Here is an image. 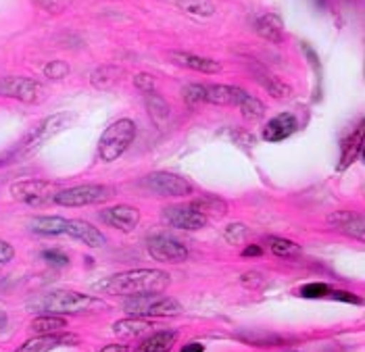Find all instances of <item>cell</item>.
<instances>
[{
	"label": "cell",
	"instance_id": "1",
	"mask_svg": "<svg viewBox=\"0 0 365 352\" xmlns=\"http://www.w3.org/2000/svg\"><path fill=\"white\" fill-rule=\"evenodd\" d=\"M169 273L161 269H132L111 275L94 284V290L113 296H142L161 294L169 288Z\"/></svg>",
	"mask_w": 365,
	"mask_h": 352
},
{
	"label": "cell",
	"instance_id": "2",
	"mask_svg": "<svg viewBox=\"0 0 365 352\" xmlns=\"http://www.w3.org/2000/svg\"><path fill=\"white\" fill-rule=\"evenodd\" d=\"M36 309L46 315H80V313H98L105 311L107 304L96 296L73 292V290H56L36 300Z\"/></svg>",
	"mask_w": 365,
	"mask_h": 352
},
{
	"label": "cell",
	"instance_id": "3",
	"mask_svg": "<svg viewBox=\"0 0 365 352\" xmlns=\"http://www.w3.org/2000/svg\"><path fill=\"white\" fill-rule=\"evenodd\" d=\"M136 138V125L132 119H119L111 123L103 135H101V142H98V155L105 162L117 161L128 148L130 144L134 142Z\"/></svg>",
	"mask_w": 365,
	"mask_h": 352
},
{
	"label": "cell",
	"instance_id": "4",
	"mask_svg": "<svg viewBox=\"0 0 365 352\" xmlns=\"http://www.w3.org/2000/svg\"><path fill=\"white\" fill-rule=\"evenodd\" d=\"M125 311L132 317H178L182 315V304L171 296H161V294H142V296H132L125 302Z\"/></svg>",
	"mask_w": 365,
	"mask_h": 352
},
{
	"label": "cell",
	"instance_id": "5",
	"mask_svg": "<svg viewBox=\"0 0 365 352\" xmlns=\"http://www.w3.org/2000/svg\"><path fill=\"white\" fill-rule=\"evenodd\" d=\"M113 196V190L109 186H98V184H84L76 188H67L56 192L53 196V202L58 207H88V205H101L107 202Z\"/></svg>",
	"mask_w": 365,
	"mask_h": 352
},
{
	"label": "cell",
	"instance_id": "6",
	"mask_svg": "<svg viewBox=\"0 0 365 352\" xmlns=\"http://www.w3.org/2000/svg\"><path fill=\"white\" fill-rule=\"evenodd\" d=\"M142 186L159 196H190L192 194V184L175 173L168 171H157L150 173L142 180Z\"/></svg>",
	"mask_w": 365,
	"mask_h": 352
},
{
	"label": "cell",
	"instance_id": "7",
	"mask_svg": "<svg viewBox=\"0 0 365 352\" xmlns=\"http://www.w3.org/2000/svg\"><path fill=\"white\" fill-rule=\"evenodd\" d=\"M11 194L15 200L26 202L29 207H40L55 196V184L46 180H21L11 186Z\"/></svg>",
	"mask_w": 365,
	"mask_h": 352
},
{
	"label": "cell",
	"instance_id": "8",
	"mask_svg": "<svg viewBox=\"0 0 365 352\" xmlns=\"http://www.w3.org/2000/svg\"><path fill=\"white\" fill-rule=\"evenodd\" d=\"M0 96L17 98L21 103H40L44 98V88L42 83L29 78H2L0 80Z\"/></svg>",
	"mask_w": 365,
	"mask_h": 352
},
{
	"label": "cell",
	"instance_id": "9",
	"mask_svg": "<svg viewBox=\"0 0 365 352\" xmlns=\"http://www.w3.org/2000/svg\"><path fill=\"white\" fill-rule=\"evenodd\" d=\"M146 250L155 261H161V263H182L188 259V248L182 242L169 238V236H163V234L148 238Z\"/></svg>",
	"mask_w": 365,
	"mask_h": 352
},
{
	"label": "cell",
	"instance_id": "10",
	"mask_svg": "<svg viewBox=\"0 0 365 352\" xmlns=\"http://www.w3.org/2000/svg\"><path fill=\"white\" fill-rule=\"evenodd\" d=\"M71 121V117L67 115V113H58V115H53V117H48V119H44V121H40L29 135L24 140V150L26 152H31V150H36V148H40L48 138H53L55 134H58L61 130H65V125Z\"/></svg>",
	"mask_w": 365,
	"mask_h": 352
},
{
	"label": "cell",
	"instance_id": "11",
	"mask_svg": "<svg viewBox=\"0 0 365 352\" xmlns=\"http://www.w3.org/2000/svg\"><path fill=\"white\" fill-rule=\"evenodd\" d=\"M163 219H165V223H169L171 227H175V229H188V232L202 229L207 225V217L200 215L190 205L188 207L186 205L168 207L163 211Z\"/></svg>",
	"mask_w": 365,
	"mask_h": 352
},
{
	"label": "cell",
	"instance_id": "12",
	"mask_svg": "<svg viewBox=\"0 0 365 352\" xmlns=\"http://www.w3.org/2000/svg\"><path fill=\"white\" fill-rule=\"evenodd\" d=\"M101 219L111 225L115 229H121V232H132L138 223H140V211L136 207H130V205H117L113 209H107L101 213Z\"/></svg>",
	"mask_w": 365,
	"mask_h": 352
},
{
	"label": "cell",
	"instance_id": "13",
	"mask_svg": "<svg viewBox=\"0 0 365 352\" xmlns=\"http://www.w3.org/2000/svg\"><path fill=\"white\" fill-rule=\"evenodd\" d=\"M328 223L340 229L342 234L364 242L365 240V221L364 215L359 213H351V211H336L328 217Z\"/></svg>",
	"mask_w": 365,
	"mask_h": 352
},
{
	"label": "cell",
	"instance_id": "14",
	"mask_svg": "<svg viewBox=\"0 0 365 352\" xmlns=\"http://www.w3.org/2000/svg\"><path fill=\"white\" fill-rule=\"evenodd\" d=\"M297 130H299L297 117L290 115V113H280L278 117H274V119L263 128V140H265V142H282V140L290 138Z\"/></svg>",
	"mask_w": 365,
	"mask_h": 352
},
{
	"label": "cell",
	"instance_id": "15",
	"mask_svg": "<svg viewBox=\"0 0 365 352\" xmlns=\"http://www.w3.org/2000/svg\"><path fill=\"white\" fill-rule=\"evenodd\" d=\"M67 236L84 242L90 248H103L107 238L103 236L101 229H96L92 223H88L84 219H69V229H67Z\"/></svg>",
	"mask_w": 365,
	"mask_h": 352
},
{
	"label": "cell",
	"instance_id": "16",
	"mask_svg": "<svg viewBox=\"0 0 365 352\" xmlns=\"http://www.w3.org/2000/svg\"><path fill=\"white\" fill-rule=\"evenodd\" d=\"M169 58L180 65V67H188V69H195L200 73H220L222 71V65L213 58H207V56H198L192 53H180V51H171Z\"/></svg>",
	"mask_w": 365,
	"mask_h": 352
},
{
	"label": "cell",
	"instance_id": "17",
	"mask_svg": "<svg viewBox=\"0 0 365 352\" xmlns=\"http://www.w3.org/2000/svg\"><path fill=\"white\" fill-rule=\"evenodd\" d=\"M240 94H242V88H236V86H224V83L205 86V103L209 105H220V107L236 105Z\"/></svg>",
	"mask_w": 365,
	"mask_h": 352
},
{
	"label": "cell",
	"instance_id": "18",
	"mask_svg": "<svg viewBox=\"0 0 365 352\" xmlns=\"http://www.w3.org/2000/svg\"><path fill=\"white\" fill-rule=\"evenodd\" d=\"M65 342H78L76 336H67V333H51V336H36L28 340L24 346H19L15 352H51L56 346L65 344Z\"/></svg>",
	"mask_w": 365,
	"mask_h": 352
},
{
	"label": "cell",
	"instance_id": "19",
	"mask_svg": "<svg viewBox=\"0 0 365 352\" xmlns=\"http://www.w3.org/2000/svg\"><path fill=\"white\" fill-rule=\"evenodd\" d=\"M364 123L353 132V135H349L342 142V155H340V162H338V171H344L346 167H351L353 162L359 159L361 150H364Z\"/></svg>",
	"mask_w": 365,
	"mask_h": 352
},
{
	"label": "cell",
	"instance_id": "20",
	"mask_svg": "<svg viewBox=\"0 0 365 352\" xmlns=\"http://www.w3.org/2000/svg\"><path fill=\"white\" fill-rule=\"evenodd\" d=\"M31 229L42 236H67L69 219L65 217H36L31 219Z\"/></svg>",
	"mask_w": 365,
	"mask_h": 352
},
{
	"label": "cell",
	"instance_id": "21",
	"mask_svg": "<svg viewBox=\"0 0 365 352\" xmlns=\"http://www.w3.org/2000/svg\"><path fill=\"white\" fill-rule=\"evenodd\" d=\"M153 329V323L140 319V317H130V319H121L113 325V333L119 336V338H128V340H134V338H140L146 331Z\"/></svg>",
	"mask_w": 365,
	"mask_h": 352
},
{
	"label": "cell",
	"instance_id": "22",
	"mask_svg": "<svg viewBox=\"0 0 365 352\" xmlns=\"http://www.w3.org/2000/svg\"><path fill=\"white\" fill-rule=\"evenodd\" d=\"M257 33L274 44H282L284 42V26L278 15H263L257 21Z\"/></svg>",
	"mask_w": 365,
	"mask_h": 352
},
{
	"label": "cell",
	"instance_id": "23",
	"mask_svg": "<svg viewBox=\"0 0 365 352\" xmlns=\"http://www.w3.org/2000/svg\"><path fill=\"white\" fill-rule=\"evenodd\" d=\"M190 207L205 217H217L220 219V217L227 215V202L224 198L213 196V194H207V196H200L197 200H192Z\"/></svg>",
	"mask_w": 365,
	"mask_h": 352
},
{
	"label": "cell",
	"instance_id": "24",
	"mask_svg": "<svg viewBox=\"0 0 365 352\" xmlns=\"http://www.w3.org/2000/svg\"><path fill=\"white\" fill-rule=\"evenodd\" d=\"M175 338H178L175 331H157L148 340L142 342L138 352H169V348L175 342Z\"/></svg>",
	"mask_w": 365,
	"mask_h": 352
},
{
	"label": "cell",
	"instance_id": "25",
	"mask_svg": "<svg viewBox=\"0 0 365 352\" xmlns=\"http://www.w3.org/2000/svg\"><path fill=\"white\" fill-rule=\"evenodd\" d=\"M65 319L58 317V315H42V317H36L29 329L36 333V336H51V333H58L63 327H65Z\"/></svg>",
	"mask_w": 365,
	"mask_h": 352
},
{
	"label": "cell",
	"instance_id": "26",
	"mask_svg": "<svg viewBox=\"0 0 365 352\" xmlns=\"http://www.w3.org/2000/svg\"><path fill=\"white\" fill-rule=\"evenodd\" d=\"M236 107L240 108V113H242L245 119H253L255 121V119H261V117L265 115V105H263L259 98L251 96L249 92H245V90H242V94L238 96Z\"/></svg>",
	"mask_w": 365,
	"mask_h": 352
},
{
	"label": "cell",
	"instance_id": "27",
	"mask_svg": "<svg viewBox=\"0 0 365 352\" xmlns=\"http://www.w3.org/2000/svg\"><path fill=\"white\" fill-rule=\"evenodd\" d=\"M175 4L190 13V15H198V17H211L215 13V6L211 0H175Z\"/></svg>",
	"mask_w": 365,
	"mask_h": 352
},
{
	"label": "cell",
	"instance_id": "28",
	"mask_svg": "<svg viewBox=\"0 0 365 352\" xmlns=\"http://www.w3.org/2000/svg\"><path fill=\"white\" fill-rule=\"evenodd\" d=\"M119 78V69L117 67H101L92 73V83L101 90H107L111 88L113 83Z\"/></svg>",
	"mask_w": 365,
	"mask_h": 352
},
{
	"label": "cell",
	"instance_id": "29",
	"mask_svg": "<svg viewBox=\"0 0 365 352\" xmlns=\"http://www.w3.org/2000/svg\"><path fill=\"white\" fill-rule=\"evenodd\" d=\"M269 248H272L274 254L286 257V259L301 254V246L299 244L292 242V240H284V238H269Z\"/></svg>",
	"mask_w": 365,
	"mask_h": 352
},
{
	"label": "cell",
	"instance_id": "30",
	"mask_svg": "<svg viewBox=\"0 0 365 352\" xmlns=\"http://www.w3.org/2000/svg\"><path fill=\"white\" fill-rule=\"evenodd\" d=\"M261 83H263V88L274 96V98H288L290 96V88L280 81L278 78H274V76H263V78H259Z\"/></svg>",
	"mask_w": 365,
	"mask_h": 352
},
{
	"label": "cell",
	"instance_id": "31",
	"mask_svg": "<svg viewBox=\"0 0 365 352\" xmlns=\"http://www.w3.org/2000/svg\"><path fill=\"white\" fill-rule=\"evenodd\" d=\"M330 286L328 284H319V281H313V284H307V286H303L301 288V292H299V296L303 298H326L330 296Z\"/></svg>",
	"mask_w": 365,
	"mask_h": 352
},
{
	"label": "cell",
	"instance_id": "32",
	"mask_svg": "<svg viewBox=\"0 0 365 352\" xmlns=\"http://www.w3.org/2000/svg\"><path fill=\"white\" fill-rule=\"evenodd\" d=\"M224 236L230 244H240L247 236H249V229H247L245 223H230V225L225 227Z\"/></svg>",
	"mask_w": 365,
	"mask_h": 352
},
{
	"label": "cell",
	"instance_id": "33",
	"mask_svg": "<svg viewBox=\"0 0 365 352\" xmlns=\"http://www.w3.org/2000/svg\"><path fill=\"white\" fill-rule=\"evenodd\" d=\"M69 65L65 63V61H53V63H48L46 67H44V73H46V78H51V80H63V78H67L69 76Z\"/></svg>",
	"mask_w": 365,
	"mask_h": 352
},
{
	"label": "cell",
	"instance_id": "34",
	"mask_svg": "<svg viewBox=\"0 0 365 352\" xmlns=\"http://www.w3.org/2000/svg\"><path fill=\"white\" fill-rule=\"evenodd\" d=\"M184 94V100L190 103V105H197V103H205V86L202 83H190L182 90Z\"/></svg>",
	"mask_w": 365,
	"mask_h": 352
},
{
	"label": "cell",
	"instance_id": "35",
	"mask_svg": "<svg viewBox=\"0 0 365 352\" xmlns=\"http://www.w3.org/2000/svg\"><path fill=\"white\" fill-rule=\"evenodd\" d=\"M42 259L48 265H53V267H65V265H69V257L65 252H61V250H44L42 252Z\"/></svg>",
	"mask_w": 365,
	"mask_h": 352
},
{
	"label": "cell",
	"instance_id": "36",
	"mask_svg": "<svg viewBox=\"0 0 365 352\" xmlns=\"http://www.w3.org/2000/svg\"><path fill=\"white\" fill-rule=\"evenodd\" d=\"M134 86L142 90L144 94H150L153 90H155V80H153V76H148V73H138L136 78H134Z\"/></svg>",
	"mask_w": 365,
	"mask_h": 352
},
{
	"label": "cell",
	"instance_id": "37",
	"mask_svg": "<svg viewBox=\"0 0 365 352\" xmlns=\"http://www.w3.org/2000/svg\"><path fill=\"white\" fill-rule=\"evenodd\" d=\"M69 2H71V0H38V4H40L42 9L51 11V13H61V11H65V9L69 6Z\"/></svg>",
	"mask_w": 365,
	"mask_h": 352
},
{
	"label": "cell",
	"instance_id": "38",
	"mask_svg": "<svg viewBox=\"0 0 365 352\" xmlns=\"http://www.w3.org/2000/svg\"><path fill=\"white\" fill-rule=\"evenodd\" d=\"M330 298L342 300V302H349V304H359V302H361L359 296H355V294H351V292H342V290H332V292H330Z\"/></svg>",
	"mask_w": 365,
	"mask_h": 352
},
{
	"label": "cell",
	"instance_id": "39",
	"mask_svg": "<svg viewBox=\"0 0 365 352\" xmlns=\"http://www.w3.org/2000/svg\"><path fill=\"white\" fill-rule=\"evenodd\" d=\"M13 257H15V248H13L9 242L0 240V265H2V263L13 261Z\"/></svg>",
	"mask_w": 365,
	"mask_h": 352
},
{
	"label": "cell",
	"instance_id": "40",
	"mask_svg": "<svg viewBox=\"0 0 365 352\" xmlns=\"http://www.w3.org/2000/svg\"><path fill=\"white\" fill-rule=\"evenodd\" d=\"M242 284L249 286V288H259V286L263 284V277H261V273L251 271V273H245V275H242Z\"/></svg>",
	"mask_w": 365,
	"mask_h": 352
},
{
	"label": "cell",
	"instance_id": "41",
	"mask_svg": "<svg viewBox=\"0 0 365 352\" xmlns=\"http://www.w3.org/2000/svg\"><path fill=\"white\" fill-rule=\"evenodd\" d=\"M263 254V248L261 246H257V244H253V246H247L245 250H242V257H261Z\"/></svg>",
	"mask_w": 365,
	"mask_h": 352
},
{
	"label": "cell",
	"instance_id": "42",
	"mask_svg": "<svg viewBox=\"0 0 365 352\" xmlns=\"http://www.w3.org/2000/svg\"><path fill=\"white\" fill-rule=\"evenodd\" d=\"M180 352H205V346L198 344V342H190V344H186Z\"/></svg>",
	"mask_w": 365,
	"mask_h": 352
},
{
	"label": "cell",
	"instance_id": "43",
	"mask_svg": "<svg viewBox=\"0 0 365 352\" xmlns=\"http://www.w3.org/2000/svg\"><path fill=\"white\" fill-rule=\"evenodd\" d=\"M101 352H128V346L125 344H109V346H105Z\"/></svg>",
	"mask_w": 365,
	"mask_h": 352
},
{
	"label": "cell",
	"instance_id": "44",
	"mask_svg": "<svg viewBox=\"0 0 365 352\" xmlns=\"http://www.w3.org/2000/svg\"><path fill=\"white\" fill-rule=\"evenodd\" d=\"M6 323H9V317H6V313H2V311H0V329H2Z\"/></svg>",
	"mask_w": 365,
	"mask_h": 352
}]
</instances>
